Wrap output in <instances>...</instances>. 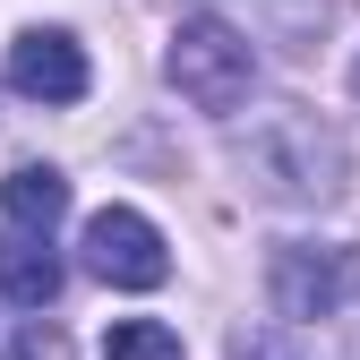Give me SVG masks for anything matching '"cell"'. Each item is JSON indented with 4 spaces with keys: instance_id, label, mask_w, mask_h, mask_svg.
Returning a JSON list of instances; mask_svg holds the SVG:
<instances>
[{
    "instance_id": "obj_1",
    "label": "cell",
    "mask_w": 360,
    "mask_h": 360,
    "mask_svg": "<svg viewBox=\"0 0 360 360\" xmlns=\"http://www.w3.org/2000/svg\"><path fill=\"white\" fill-rule=\"evenodd\" d=\"M232 155L257 180V198H275V206H326V198H343V180H352L343 138H335L318 112H300V103L257 112L240 138H232Z\"/></svg>"
},
{
    "instance_id": "obj_2",
    "label": "cell",
    "mask_w": 360,
    "mask_h": 360,
    "mask_svg": "<svg viewBox=\"0 0 360 360\" xmlns=\"http://www.w3.org/2000/svg\"><path fill=\"white\" fill-rule=\"evenodd\" d=\"M163 77L180 86V103L232 120L257 95V43H240L232 26H214V18H180L172 26V52H163Z\"/></svg>"
},
{
    "instance_id": "obj_3",
    "label": "cell",
    "mask_w": 360,
    "mask_h": 360,
    "mask_svg": "<svg viewBox=\"0 0 360 360\" xmlns=\"http://www.w3.org/2000/svg\"><path fill=\"white\" fill-rule=\"evenodd\" d=\"M266 300H275L283 326L352 309L360 300V249L352 240H283L275 257H266Z\"/></svg>"
},
{
    "instance_id": "obj_4",
    "label": "cell",
    "mask_w": 360,
    "mask_h": 360,
    "mask_svg": "<svg viewBox=\"0 0 360 360\" xmlns=\"http://www.w3.org/2000/svg\"><path fill=\"white\" fill-rule=\"evenodd\" d=\"M86 275L112 292H155L172 275V249L138 206H103V214H86Z\"/></svg>"
},
{
    "instance_id": "obj_5",
    "label": "cell",
    "mask_w": 360,
    "mask_h": 360,
    "mask_svg": "<svg viewBox=\"0 0 360 360\" xmlns=\"http://www.w3.org/2000/svg\"><path fill=\"white\" fill-rule=\"evenodd\" d=\"M198 18H214V26H232L240 43L257 34V43H275V52H318L326 43V26H335V0H198Z\"/></svg>"
},
{
    "instance_id": "obj_6",
    "label": "cell",
    "mask_w": 360,
    "mask_h": 360,
    "mask_svg": "<svg viewBox=\"0 0 360 360\" xmlns=\"http://www.w3.org/2000/svg\"><path fill=\"white\" fill-rule=\"evenodd\" d=\"M86 77H95V69H86V43L60 34V26H26L9 43V86L26 103H77Z\"/></svg>"
},
{
    "instance_id": "obj_7",
    "label": "cell",
    "mask_w": 360,
    "mask_h": 360,
    "mask_svg": "<svg viewBox=\"0 0 360 360\" xmlns=\"http://www.w3.org/2000/svg\"><path fill=\"white\" fill-rule=\"evenodd\" d=\"M0 206H9V232L52 240V223L69 214V180H60L52 163H18L9 180H0Z\"/></svg>"
},
{
    "instance_id": "obj_8",
    "label": "cell",
    "mask_w": 360,
    "mask_h": 360,
    "mask_svg": "<svg viewBox=\"0 0 360 360\" xmlns=\"http://www.w3.org/2000/svg\"><path fill=\"white\" fill-rule=\"evenodd\" d=\"M52 292H60V257H52V240H34V232H0V300L43 309Z\"/></svg>"
},
{
    "instance_id": "obj_9",
    "label": "cell",
    "mask_w": 360,
    "mask_h": 360,
    "mask_svg": "<svg viewBox=\"0 0 360 360\" xmlns=\"http://www.w3.org/2000/svg\"><path fill=\"white\" fill-rule=\"evenodd\" d=\"M103 360H180V335L155 326V318H120L103 335Z\"/></svg>"
},
{
    "instance_id": "obj_10",
    "label": "cell",
    "mask_w": 360,
    "mask_h": 360,
    "mask_svg": "<svg viewBox=\"0 0 360 360\" xmlns=\"http://www.w3.org/2000/svg\"><path fill=\"white\" fill-rule=\"evenodd\" d=\"M232 360H309V352H300L283 326H240V335H232Z\"/></svg>"
},
{
    "instance_id": "obj_11",
    "label": "cell",
    "mask_w": 360,
    "mask_h": 360,
    "mask_svg": "<svg viewBox=\"0 0 360 360\" xmlns=\"http://www.w3.org/2000/svg\"><path fill=\"white\" fill-rule=\"evenodd\" d=\"M352 95H360V60H352Z\"/></svg>"
}]
</instances>
